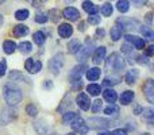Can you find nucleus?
<instances>
[{
  "instance_id": "a878e982",
  "label": "nucleus",
  "mask_w": 154,
  "mask_h": 135,
  "mask_svg": "<svg viewBox=\"0 0 154 135\" xmlns=\"http://www.w3.org/2000/svg\"><path fill=\"white\" fill-rule=\"evenodd\" d=\"M3 50H4L5 54H12L14 51L16 50V45L14 41H4L3 43Z\"/></svg>"
},
{
  "instance_id": "79ce46f5",
  "label": "nucleus",
  "mask_w": 154,
  "mask_h": 135,
  "mask_svg": "<svg viewBox=\"0 0 154 135\" xmlns=\"http://www.w3.org/2000/svg\"><path fill=\"white\" fill-rule=\"evenodd\" d=\"M5 70H7V62H5V60H3V61H0V77L4 76Z\"/></svg>"
},
{
  "instance_id": "5fc2aeb1",
  "label": "nucleus",
  "mask_w": 154,
  "mask_h": 135,
  "mask_svg": "<svg viewBox=\"0 0 154 135\" xmlns=\"http://www.w3.org/2000/svg\"><path fill=\"white\" fill-rule=\"evenodd\" d=\"M3 20H4V19H3V16L0 15V26H2V24H3Z\"/></svg>"
},
{
  "instance_id": "4468645a",
  "label": "nucleus",
  "mask_w": 154,
  "mask_h": 135,
  "mask_svg": "<svg viewBox=\"0 0 154 135\" xmlns=\"http://www.w3.org/2000/svg\"><path fill=\"white\" fill-rule=\"evenodd\" d=\"M77 106L82 109V111H88L91 107V99L87 93H80L77 96Z\"/></svg>"
},
{
  "instance_id": "09e8293b",
  "label": "nucleus",
  "mask_w": 154,
  "mask_h": 135,
  "mask_svg": "<svg viewBox=\"0 0 154 135\" xmlns=\"http://www.w3.org/2000/svg\"><path fill=\"white\" fill-rule=\"evenodd\" d=\"M96 35H99V37H104V30L103 29H97L96 30Z\"/></svg>"
},
{
  "instance_id": "423d86ee",
  "label": "nucleus",
  "mask_w": 154,
  "mask_h": 135,
  "mask_svg": "<svg viewBox=\"0 0 154 135\" xmlns=\"http://www.w3.org/2000/svg\"><path fill=\"white\" fill-rule=\"evenodd\" d=\"M92 49H93V42H92V41L89 42V39H87L85 46H81V48H80V50L76 53L77 57H79V61H81V62L87 61V60L89 58L91 53H92Z\"/></svg>"
},
{
  "instance_id": "f257e3e1",
  "label": "nucleus",
  "mask_w": 154,
  "mask_h": 135,
  "mask_svg": "<svg viewBox=\"0 0 154 135\" xmlns=\"http://www.w3.org/2000/svg\"><path fill=\"white\" fill-rule=\"evenodd\" d=\"M3 95H4V99L10 106H18L19 103L23 99V93H22V89L19 87H16L12 82H7V84L3 87Z\"/></svg>"
},
{
  "instance_id": "de8ad7c7",
  "label": "nucleus",
  "mask_w": 154,
  "mask_h": 135,
  "mask_svg": "<svg viewBox=\"0 0 154 135\" xmlns=\"http://www.w3.org/2000/svg\"><path fill=\"white\" fill-rule=\"evenodd\" d=\"M134 112H135V115H139L142 112V107L139 106V104H137V106L134 107Z\"/></svg>"
},
{
  "instance_id": "1a4fd4ad",
  "label": "nucleus",
  "mask_w": 154,
  "mask_h": 135,
  "mask_svg": "<svg viewBox=\"0 0 154 135\" xmlns=\"http://www.w3.org/2000/svg\"><path fill=\"white\" fill-rule=\"evenodd\" d=\"M70 126H72V128L75 131H77V133H80V134H85V133H88V126L85 124V122L82 120V118H75V119L70 122Z\"/></svg>"
},
{
  "instance_id": "864d4df0",
  "label": "nucleus",
  "mask_w": 154,
  "mask_h": 135,
  "mask_svg": "<svg viewBox=\"0 0 154 135\" xmlns=\"http://www.w3.org/2000/svg\"><path fill=\"white\" fill-rule=\"evenodd\" d=\"M99 135H109V133H106V131H103V133H99Z\"/></svg>"
},
{
  "instance_id": "ddd939ff",
  "label": "nucleus",
  "mask_w": 154,
  "mask_h": 135,
  "mask_svg": "<svg viewBox=\"0 0 154 135\" xmlns=\"http://www.w3.org/2000/svg\"><path fill=\"white\" fill-rule=\"evenodd\" d=\"M62 15H64V18H66L68 20H79L80 19V12L79 10L75 7H66L64 11H62Z\"/></svg>"
},
{
  "instance_id": "a19ab883",
  "label": "nucleus",
  "mask_w": 154,
  "mask_h": 135,
  "mask_svg": "<svg viewBox=\"0 0 154 135\" xmlns=\"http://www.w3.org/2000/svg\"><path fill=\"white\" fill-rule=\"evenodd\" d=\"M88 23L89 24H99L100 23V16H97V15H91L89 18H88Z\"/></svg>"
},
{
  "instance_id": "c756f323",
  "label": "nucleus",
  "mask_w": 154,
  "mask_h": 135,
  "mask_svg": "<svg viewBox=\"0 0 154 135\" xmlns=\"http://www.w3.org/2000/svg\"><path fill=\"white\" fill-rule=\"evenodd\" d=\"M87 91L89 92L91 96H99L101 92V88H100V85H97V84H89L87 87Z\"/></svg>"
},
{
  "instance_id": "f704fd0d",
  "label": "nucleus",
  "mask_w": 154,
  "mask_h": 135,
  "mask_svg": "<svg viewBox=\"0 0 154 135\" xmlns=\"http://www.w3.org/2000/svg\"><path fill=\"white\" fill-rule=\"evenodd\" d=\"M112 11H114V8H112V5L109 4V3H106V4H103V7H101V14H103L104 16H111Z\"/></svg>"
},
{
  "instance_id": "c03bdc74",
  "label": "nucleus",
  "mask_w": 154,
  "mask_h": 135,
  "mask_svg": "<svg viewBox=\"0 0 154 135\" xmlns=\"http://www.w3.org/2000/svg\"><path fill=\"white\" fill-rule=\"evenodd\" d=\"M49 14H50V15H54L53 18V22H58V19L61 18V16H60V14H58V11H56V10H51V11H49Z\"/></svg>"
},
{
  "instance_id": "49530a36",
  "label": "nucleus",
  "mask_w": 154,
  "mask_h": 135,
  "mask_svg": "<svg viewBox=\"0 0 154 135\" xmlns=\"http://www.w3.org/2000/svg\"><path fill=\"white\" fill-rule=\"evenodd\" d=\"M153 53H154V46L150 45L149 48H147V50H146V56H147V57H152Z\"/></svg>"
},
{
  "instance_id": "4d7b16f0",
  "label": "nucleus",
  "mask_w": 154,
  "mask_h": 135,
  "mask_svg": "<svg viewBox=\"0 0 154 135\" xmlns=\"http://www.w3.org/2000/svg\"><path fill=\"white\" fill-rule=\"evenodd\" d=\"M142 135H150V134H147V133H145V134H142Z\"/></svg>"
},
{
  "instance_id": "7c9ffc66",
  "label": "nucleus",
  "mask_w": 154,
  "mask_h": 135,
  "mask_svg": "<svg viewBox=\"0 0 154 135\" xmlns=\"http://www.w3.org/2000/svg\"><path fill=\"white\" fill-rule=\"evenodd\" d=\"M116 8L120 12H127L130 10V3H128V0H119L116 4Z\"/></svg>"
},
{
  "instance_id": "ea45409f",
  "label": "nucleus",
  "mask_w": 154,
  "mask_h": 135,
  "mask_svg": "<svg viewBox=\"0 0 154 135\" xmlns=\"http://www.w3.org/2000/svg\"><path fill=\"white\" fill-rule=\"evenodd\" d=\"M153 112H154V111H153V108H143V109H142L141 114H143V116H145V118H147V119L152 120V119H153V116H154Z\"/></svg>"
},
{
  "instance_id": "2eb2a0df",
  "label": "nucleus",
  "mask_w": 154,
  "mask_h": 135,
  "mask_svg": "<svg viewBox=\"0 0 154 135\" xmlns=\"http://www.w3.org/2000/svg\"><path fill=\"white\" fill-rule=\"evenodd\" d=\"M58 34L61 38H69L73 34V26L69 23H62L58 27Z\"/></svg>"
},
{
  "instance_id": "f03ea898",
  "label": "nucleus",
  "mask_w": 154,
  "mask_h": 135,
  "mask_svg": "<svg viewBox=\"0 0 154 135\" xmlns=\"http://www.w3.org/2000/svg\"><path fill=\"white\" fill-rule=\"evenodd\" d=\"M106 68H107V70L120 72L125 69V61H123V58L118 53H112L111 56L108 57V60H107Z\"/></svg>"
},
{
  "instance_id": "0eeeda50",
  "label": "nucleus",
  "mask_w": 154,
  "mask_h": 135,
  "mask_svg": "<svg viewBox=\"0 0 154 135\" xmlns=\"http://www.w3.org/2000/svg\"><path fill=\"white\" fill-rule=\"evenodd\" d=\"M24 68H26V70L31 74L39 73V72L42 70V62L38 61V60H34V58H29V60H26V62H24Z\"/></svg>"
},
{
  "instance_id": "e433bc0d",
  "label": "nucleus",
  "mask_w": 154,
  "mask_h": 135,
  "mask_svg": "<svg viewBox=\"0 0 154 135\" xmlns=\"http://www.w3.org/2000/svg\"><path fill=\"white\" fill-rule=\"evenodd\" d=\"M76 116H77V115L75 114V112H65L64 116H62V122H64V123H70Z\"/></svg>"
},
{
  "instance_id": "8fccbe9b",
  "label": "nucleus",
  "mask_w": 154,
  "mask_h": 135,
  "mask_svg": "<svg viewBox=\"0 0 154 135\" xmlns=\"http://www.w3.org/2000/svg\"><path fill=\"white\" fill-rule=\"evenodd\" d=\"M51 87H53V84H51L50 81H48V82L43 84V88H48V89H51Z\"/></svg>"
},
{
  "instance_id": "9b49d317",
  "label": "nucleus",
  "mask_w": 154,
  "mask_h": 135,
  "mask_svg": "<svg viewBox=\"0 0 154 135\" xmlns=\"http://www.w3.org/2000/svg\"><path fill=\"white\" fill-rule=\"evenodd\" d=\"M125 38L128 43L134 45L135 49H138V50H142V49H145V46H146V42H145L143 38H139V37H137V35L127 34V35H125Z\"/></svg>"
},
{
  "instance_id": "dca6fc26",
  "label": "nucleus",
  "mask_w": 154,
  "mask_h": 135,
  "mask_svg": "<svg viewBox=\"0 0 154 135\" xmlns=\"http://www.w3.org/2000/svg\"><path fill=\"white\" fill-rule=\"evenodd\" d=\"M104 57H106V48L100 46V48H96L95 53H93V62L96 65H99L100 62H103Z\"/></svg>"
},
{
  "instance_id": "4c0bfd02",
  "label": "nucleus",
  "mask_w": 154,
  "mask_h": 135,
  "mask_svg": "<svg viewBox=\"0 0 154 135\" xmlns=\"http://www.w3.org/2000/svg\"><path fill=\"white\" fill-rule=\"evenodd\" d=\"M49 19V16L46 15V14H37V15H35V18H34V20L37 22V23H46V20H48Z\"/></svg>"
},
{
  "instance_id": "4be33fe9",
  "label": "nucleus",
  "mask_w": 154,
  "mask_h": 135,
  "mask_svg": "<svg viewBox=\"0 0 154 135\" xmlns=\"http://www.w3.org/2000/svg\"><path fill=\"white\" fill-rule=\"evenodd\" d=\"M100 74H101V70L99 68H91L87 72V78L89 81H96V80H99Z\"/></svg>"
},
{
  "instance_id": "58836bf2",
  "label": "nucleus",
  "mask_w": 154,
  "mask_h": 135,
  "mask_svg": "<svg viewBox=\"0 0 154 135\" xmlns=\"http://www.w3.org/2000/svg\"><path fill=\"white\" fill-rule=\"evenodd\" d=\"M101 107H103V101L101 100H96V101H93V106H92V112H95V114H97L99 111L101 109Z\"/></svg>"
},
{
  "instance_id": "c9c22d12",
  "label": "nucleus",
  "mask_w": 154,
  "mask_h": 135,
  "mask_svg": "<svg viewBox=\"0 0 154 135\" xmlns=\"http://www.w3.org/2000/svg\"><path fill=\"white\" fill-rule=\"evenodd\" d=\"M26 112H27V114H29L31 118H34V116H37L38 109H37V107H35L34 104H29V106L26 107Z\"/></svg>"
},
{
  "instance_id": "6ab92c4d",
  "label": "nucleus",
  "mask_w": 154,
  "mask_h": 135,
  "mask_svg": "<svg viewBox=\"0 0 154 135\" xmlns=\"http://www.w3.org/2000/svg\"><path fill=\"white\" fill-rule=\"evenodd\" d=\"M103 97H104V100L108 101V103H115L118 99V95L112 88H107V89L103 92Z\"/></svg>"
},
{
  "instance_id": "603ef678",
  "label": "nucleus",
  "mask_w": 154,
  "mask_h": 135,
  "mask_svg": "<svg viewBox=\"0 0 154 135\" xmlns=\"http://www.w3.org/2000/svg\"><path fill=\"white\" fill-rule=\"evenodd\" d=\"M80 31H85V23H80Z\"/></svg>"
},
{
  "instance_id": "aec40b11",
  "label": "nucleus",
  "mask_w": 154,
  "mask_h": 135,
  "mask_svg": "<svg viewBox=\"0 0 154 135\" xmlns=\"http://www.w3.org/2000/svg\"><path fill=\"white\" fill-rule=\"evenodd\" d=\"M82 8H84V11L87 14H89V15H93V14H96L99 11L97 5H95L92 2H89V0H85V2L82 3Z\"/></svg>"
},
{
  "instance_id": "9d476101",
  "label": "nucleus",
  "mask_w": 154,
  "mask_h": 135,
  "mask_svg": "<svg viewBox=\"0 0 154 135\" xmlns=\"http://www.w3.org/2000/svg\"><path fill=\"white\" fill-rule=\"evenodd\" d=\"M116 23H120L122 30H133V29H137L139 26V22L135 20V19H130V18H119L116 20Z\"/></svg>"
},
{
  "instance_id": "39448f33",
  "label": "nucleus",
  "mask_w": 154,
  "mask_h": 135,
  "mask_svg": "<svg viewBox=\"0 0 154 135\" xmlns=\"http://www.w3.org/2000/svg\"><path fill=\"white\" fill-rule=\"evenodd\" d=\"M62 66H64V54L62 53H58L57 56H54L49 62V68L54 74H58L61 72Z\"/></svg>"
},
{
  "instance_id": "393cba45",
  "label": "nucleus",
  "mask_w": 154,
  "mask_h": 135,
  "mask_svg": "<svg viewBox=\"0 0 154 135\" xmlns=\"http://www.w3.org/2000/svg\"><path fill=\"white\" fill-rule=\"evenodd\" d=\"M122 32H123V30L120 29V26H114L111 29V31H109V35H111V39L112 41H119L120 38H122Z\"/></svg>"
},
{
  "instance_id": "5701e85b",
  "label": "nucleus",
  "mask_w": 154,
  "mask_h": 135,
  "mask_svg": "<svg viewBox=\"0 0 154 135\" xmlns=\"http://www.w3.org/2000/svg\"><path fill=\"white\" fill-rule=\"evenodd\" d=\"M134 92L133 91H126V92L122 93V96H120V103L123 104V106H128V104L133 101L134 99Z\"/></svg>"
},
{
  "instance_id": "cd10ccee",
  "label": "nucleus",
  "mask_w": 154,
  "mask_h": 135,
  "mask_svg": "<svg viewBox=\"0 0 154 135\" xmlns=\"http://www.w3.org/2000/svg\"><path fill=\"white\" fill-rule=\"evenodd\" d=\"M18 48H19V50H20L22 54H29V53H31V50H32V45L30 42H27V41L20 42L18 45Z\"/></svg>"
},
{
  "instance_id": "6e6552de",
  "label": "nucleus",
  "mask_w": 154,
  "mask_h": 135,
  "mask_svg": "<svg viewBox=\"0 0 154 135\" xmlns=\"http://www.w3.org/2000/svg\"><path fill=\"white\" fill-rule=\"evenodd\" d=\"M143 93L146 100L149 101L150 104L154 103V81L152 78H149L143 85Z\"/></svg>"
},
{
  "instance_id": "f3484780",
  "label": "nucleus",
  "mask_w": 154,
  "mask_h": 135,
  "mask_svg": "<svg viewBox=\"0 0 154 135\" xmlns=\"http://www.w3.org/2000/svg\"><path fill=\"white\" fill-rule=\"evenodd\" d=\"M10 80L11 81H22V82H27V84H29L30 82V80L27 78L26 76H24L23 73H22V72H19V70H12L10 73Z\"/></svg>"
},
{
  "instance_id": "a18cd8bd",
  "label": "nucleus",
  "mask_w": 154,
  "mask_h": 135,
  "mask_svg": "<svg viewBox=\"0 0 154 135\" xmlns=\"http://www.w3.org/2000/svg\"><path fill=\"white\" fill-rule=\"evenodd\" d=\"M131 2H133L134 4L137 5V7H141V5H143L145 3L147 2V0H131Z\"/></svg>"
},
{
  "instance_id": "7ed1b4c3",
  "label": "nucleus",
  "mask_w": 154,
  "mask_h": 135,
  "mask_svg": "<svg viewBox=\"0 0 154 135\" xmlns=\"http://www.w3.org/2000/svg\"><path fill=\"white\" fill-rule=\"evenodd\" d=\"M87 69L85 65H77L70 70L69 73V80H70V84L73 85V88L77 89V88H81V76L84 73V70Z\"/></svg>"
},
{
  "instance_id": "473e14b6",
  "label": "nucleus",
  "mask_w": 154,
  "mask_h": 135,
  "mask_svg": "<svg viewBox=\"0 0 154 135\" xmlns=\"http://www.w3.org/2000/svg\"><path fill=\"white\" fill-rule=\"evenodd\" d=\"M141 32H142V35H143V38H147V39H153V37H154V32L150 27L143 26L141 29Z\"/></svg>"
},
{
  "instance_id": "72a5a7b5",
  "label": "nucleus",
  "mask_w": 154,
  "mask_h": 135,
  "mask_svg": "<svg viewBox=\"0 0 154 135\" xmlns=\"http://www.w3.org/2000/svg\"><path fill=\"white\" fill-rule=\"evenodd\" d=\"M15 18L18 19V20H26V19L29 18V11L27 10H18L15 12Z\"/></svg>"
},
{
  "instance_id": "c85d7f7f",
  "label": "nucleus",
  "mask_w": 154,
  "mask_h": 135,
  "mask_svg": "<svg viewBox=\"0 0 154 135\" xmlns=\"http://www.w3.org/2000/svg\"><path fill=\"white\" fill-rule=\"evenodd\" d=\"M32 38H34L35 45H39V46H42L43 43H45V41H46V37H45V34H43L42 31H37V32H34Z\"/></svg>"
},
{
  "instance_id": "6e6d98bb",
  "label": "nucleus",
  "mask_w": 154,
  "mask_h": 135,
  "mask_svg": "<svg viewBox=\"0 0 154 135\" xmlns=\"http://www.w3.org/2000/svg\"><path fill=\"white\" fill-rule=\"evenodd\" d=\"M65 135H75V133H69V134H65Z\"/></svg>"
},
{
  "instance_id": "412c9836",
  "label": "nucleus",
  "mask_w": 154,
  "mask_h": 135,
  "mask_svg": "<svg viewBox=\"0 0 154 135\" xmlns=\"http://www.w3.org/2000/svg\"><path fill=\"white\" fill-rule=\"evenodd\" d=\"M137 78H138V70H137V69H131V70H128L127 73H126V77H125L126 82H127L128 85L135 84Z\"/></svg>"
},
{
  "instance_id": "b1692460",
  "label": "nucleus",
  "mask_w": 154,
  "mask_h": 135,
  "mask_svg": "<svg viewBox=\"0 0 154 135\" xmlns=\"http://www.w3.org/2000/svg\"><path fill=\"white\" fill-rule=\"evenodd\" d=\"M80 48H81V42L79 39H72L68 43V51H69V54H76L80 50Z\"/></svg>"
},
{
  "instance_id": "a211bd4d",
  "label": "nucleus",
  "mask_w": 154,
  "mask_h": 135,
  "mask_svg": "<svg viewBox=\"0 0 154 135\" xmlns=\"http://www.w3.org/2000/svg\"><path fill=\"white\" fill-rule=\"evenodd\" d=\"M14 37L16 38H22L24 37V35L29 34V27L24 26V24H18V26L14 27Z\"/></svg>"
},
{
  "instance_id": "2f4dec72",
  "label": "nucleus",
  "mask_w": 154,
  "mask_h": 135,
  "mask_svg": "<svg viewBox=\"0 0 154 135\" xmlns=\"http://www.w3.org/2000/svg\"><path fill=\"white\" fill-rule=\"evenodd\" d=\"M119 81H120V78H118V77H106L104 78V81H103V84L106 85V87H114V85H116V84H119Z\"/></svg>"
},
{
  "instance_id": "f8f14e48",
  "label": "nucleus",
  "mask_w": 154,
  "mask_h": 135,
  "mask_svg": "<svg viewBox=\"0 0 154 135\" xmlns=\"http://www.w3.org/2000/svg\"><path fill=\"white\" fill-rule=\"evenodd\" d=\"M34 127L39 135H53L54 134L53 130L50 128V126H49L45 120H38V122L35 123Z\"/></svg>"
},
{
  "instance_id": "20e7f679",
  "label": "nucleus",
  "mask_w": 154,
  "mask_h": 135,
  "mask_svg": "<svg viewBox=\"0 0 154 135\" xmlns=\"http://www.w3.org/2000/svg\"><path fill=\"white\" fill-rule=\"evenodd\" d=\"M112 123L111 120L104 119V118H91L88 120V128H92V130H103V128L109 127Z\"/></svg>"
},
{
  "instance_id": "3c124183",
  "label": "nucleus",
  "mask_w": 154,
  "mask_h": 135,
  "mask_svg": "<svg viewBox=\"0 0 154 135\" xmlns=\"http://www.w3.org/2000/svg\"><path fill=\"white\" fill-rule=\"evenodd\" d=\"M146 20L149 22V23H152V12H147V15H146Z\"/></svg>"
},
{
  "instance_id": "bb28decb",
  "label": "nucleus",
  "mask_w": 154,
  "mask_h": 135,
  "mask_svg": "<svg viewBox=\"0 0 154 135\" xmlns=\"http://www.w3.org/2000/svg\"><path fill=\"white\" fill-rule=\"evenodd\" d=\"M104 114H106L107 116H115V115L119 114V107L115 106L114 103H109V106L104 108Z\"/></svg>"
},
{
  "instance_id": "37998d69",
  "label": "nucleus",
  "mask_w": 154,
  "mask_h": 135,
  "mask_svg": "<svg viewBox=\"0 0 154 135\" xmlns=\"http://www.w3.org/2000/svg\"><path fill=\"white\" fill-rule=\"evenodd\" d=\"M109 135H128L127 131L123 130V128H116V130H114Z\"/></svg>"
}]
</instances>
